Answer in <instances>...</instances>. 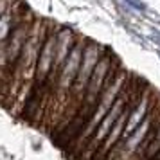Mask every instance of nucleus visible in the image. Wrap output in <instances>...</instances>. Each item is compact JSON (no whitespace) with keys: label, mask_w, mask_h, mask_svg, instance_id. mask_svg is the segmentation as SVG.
I'll use <instances>...</instances> for the list:
<instances>
[{"label":"nucleus","mask_w":160,"mask_h":160,"mask_svg":"<svg viewBox=\"0 0 160 160\" xmlns=\"http://www.w3.org/2000/svg\"><path fill=\"white\" fill-rule=\"evenodd\" d=\"M56 42H58V34L49 32L43 42V47L40 51V58H38L36 65V81H45L49 78V74L54 68V58H56Z\"/></svg>","instance_id":"nucleus-3"},{"label":"nucleus","mask_w":160,"mask_h":160,"mask_svg":"<svg viewBox=\"0 0 160 160\" xmlns=\"http://www.w3.org/2000/svg\"><path fill=\"white\" fill-rule=\"evenodd\" d=\"M8 8H9L8 2H2V0H0V18L4 15H8Z\"/></svg>","instance_id":"nucleus-6"},{"label":"nucleus","mask_w":160,"mask_h":160,"mask_svg":"<svg viewBox=\"0 0 160 160\" xmlns=\"http://www.w3.org/2000/svg\"><path fill=\"white\" fill-rule=\"evenodd\" d=\"M102 58V49L97 43H87L85 47V52H83V59H81V67L79 72H78V78L74 81L72 92H70V102L76 104V108L83 106V101H85V95H87V88L88 83H90V78L94 74L97 63L101 61Z\"/></svg>","instance_id":"nucleus-1"},{"label":"nucleus","mask_w":160,"mask_h":160,"mask_svg":"<svg viewBox=\"0 0 160 160\" xmlns=\"http://www.w3.org/2000/svg\"><path fill=\"white\" fill-rule=\"evenodd\" d=\"M76 38L70 29H63L58 32V42H56V58H54V68L52 72H59L61 67L65 65L67 58L70 56L74 45H76Z\"/></svg>","instance_id":"nucleus-4"},{"label":"nucleus","mask_w":160,"mask_h":160,"mask_svg":"<svg viewBox=\"0 0 160 160\" xmlns=\"http://www.w3.org/2000/svg\"><path fill=\"white\" fill-rule=\"evenodd\" d=\"M85 47H87V43H83V42L78 40L76 45H74L72 52H70V56L67 58L65 65L61 67V70H59V74H58V97H59V101H65V99L70 97L74 81L78 78V72H79Z\"/></svg>","instance_id":"nucleus-2"},{"label":"nucleus","mask_w":160,"mask_h":160,"mask_svg":"<svg viewBox=\"0 0 160 160\" xmlns=\"http://www.w3.org/2000/svg\"><path fill=\"white\" fill-rule=\"evenodd\" d=\"M9 32H11V13H8V15H4L0 18V43L6 42Z\"/></svg>","instance_id":"nucleus-5"}]
</instances>
